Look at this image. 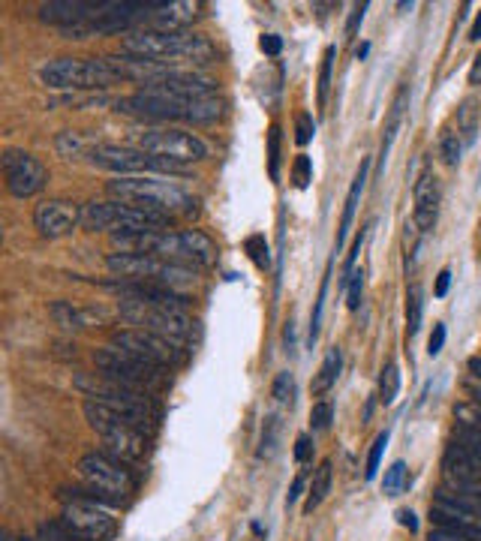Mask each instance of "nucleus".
Here are the masks:
<instances>
[{
    "label": "nucleus",
    "instance_id": "1",
    "mask_svg": "<svg viewBox=\"0 0 481 541\" xmlns=\"http://www.w3.org/2000/svg\"><path fill=\"white\" fill-rule=\"evenodd\" d=\"M115 247L121 253H148V256H160L187 268H211L217 262V244L196 232V229H184V232H142V235H115Z\"/></svg>",
    "mask_w": 481,
    "mask_h": 541
},
{
    "label": "nucleus",
    "instance_id": "2",
    "mask_svg": "<svg viewBox=\"0 0 481 541\" xmlns=\"http://www.w3.org/2000/svg\"><path fill=\"white\" fill-rule=\"evenodd\" d=\"M109 193L118 202L136 205L142 211L160 214V217H190L196 214V199L178 187L175 181H163L157 175H127L109 181Z\"/></svg>",
    "mask_w": 481,
    "mask_h": 541
},
{
    "label": "nucleus",
    "instance_id": "3",
    "mask_svg": "<svg viewBox=\"0 0 481 541\" xmlns=\"http://www.w3.org/2000/svg\"><path fill=\"white\" fill-rule=\"evenodd\" d=\"M124 55L154 61L163 67H178V64H208L214 58V46L187 31H133L124 37Z\"/></svg>",
    "mask_w": 481,
    "mask_h": 541
},
{
    "label": "nucleus",
    "instance_id": "4",
    "mask_svg": "<svg viewBox=\"0 0 481 541\" xmlns=\"http://www.w3.org/2000/svg\"><path fill=\"white\" fill-rule=\"evenodd\" d=\"M76 385L88 394V400H97V403L115 409L133 427H139L145 436H151L160 427L163 412H160V403L151 391L127 388V385H118V382L103 379V376H79Z\"/></svg>",
    "mask_w": 481,
    "mask_h": 541
},
{
    "label": "nucleus",
    "instance_id": "5",
    "mask_svg": "<svg viewBox=\"0 0 481 541\" xmlns=\"http://www.w3.org/2000/svg\"><path fill=\"white\" fill-rule=\"evenodd\" d=\"M118 112L133 115V118H148V121H196V124H208L217 121L223 115V103L217 97H205V100H163V97H151V94H133V97H121Z\"/></svg>",
    "mask_w": 481,
    "mask_h": 541
},
{
    "label": "nucleus",
    "instance_id": "6",
    "mask_svg": "<svg viewBox=\"0 0 481 541\" xmlns=\"http://www.w3.org/2000/svg\"><path fill=\"white\" fill-rule=\"evenodd\" d=\"M106 265L121 280L166 286L172 292H181L184 286L196 283V271L193 268L169 262V259H160V256H148V253H112Z\"/></svg>",
    "mask_w": 481,
    "mask_h": 541
},
{
    "label": "nucleus",
    "instance_id": "7",
    "mask_svg": "<svg viewBox=\"0 0 481 541\" xmlns=\"http://www.w3.org/2000/svg\"><path fill=\"white\" fill-rule=\"evenodd\" d=\"M82 226L88 232H112V235H142V232H160L169 226L166 217L142 211L127 202H88L82 208Z\"/></svg>",
    "mask_w": 481,
    "mask_h": 541
},
{
    "label": "nucleus",
    "instance_id": "8",
    "mask_svg": "<svg viewBox=\"0 0 481 541\" xmlns=\"http://www.w3.org/2000/svg\"><path fill=\"white\" fill-rule=\"evenodd\" d=\"M79 475L85 481V487L109 505H124L133 490H136V478L127 469L124 460L112 457L109 451H91L79 460Z\"/></svg>",
    "mask_w": 481,
    "mask_h": 541
},
{
    "label": "nucleus",
    "instance_id": "9",
    "mask_svg": "<svg viewBox=\"0 0 481 541\" xmlns=\"http://www.w3.org/2000/svg\"><path fill=\"white\" fill-rule=\"evenodd\" d=\"M85 418L88 424L100 433V439L106 442V451L124 463L130 460H142L148 451V436L133 427L124 415H118L115 409L97 403V400H85Z\"/></svg>",
    "mask_w": 481,
    "mask_h": 541
},
{
    "label": "nucleus",
    "instance_id": "10",
    "mask_svg": "<svg viewBox=\"0 0 481 541\" xmlns=\"http://www.w3.org/2000/svg\"><path fill=\"white\" fill-rule=\"evenodd\" d=\"M40 79L55 91H97L118 82L109 58H58L40 70Z\"/></svg>",
    "mask_w": 481,
    "mask_h": 541
},
{
    "label": "nucleus",
    "instance_id": "11",
    "mask_svg": "<svg viewBox=\"0 0 481 541\" xmlns=\"http://www.w3.org/2000/svg\"><path fill=\"white\" fill-rule=\"evenodd\" d=\"M94 364L100 370L103 379H112L118 385H127V388H139V391H160L163 385H169V370L166 367H157V364H148L124 349H100L94 355Z\"/></svg>",
    "mask_w": 481,
    "mask_h": 541
},
{
    "label": "nucleus",
    "instance_id": "12",
    "mask_svg": "<svg viewBox=\"0 0 481 541\" xmlns=\"http://www.w3.org/2000/svg\"><path fill=\"white\" fill-rule=\"evenodd\" d=\"M121 316L130 325H139L142 331L160 334L178 346H184L193 337V319L184 313V307L169 304H148V301H121Z\"/></svg>",
    "mask_w": 481,
    "mask_h": 541
},
{
    "label": "nucleus",
    "instance_id": "13",
    "mask_svg": "<svg viewBox=\"0 0 481 541\" xmlns=\"http://www.w3.org/2000/svg\"><path fill=\"white\" fill-rule=\"evenodd\" d=\"M61 523L79 538V541H112L118 535V520L112 517V511L106 508V502H100L91 490L79 493L73 499H67Z\"/></svg>",
    "mask_w": 481,
    "mask_h": 541
},
{
    "label": "nucleus",
    "instance_id": "14",
    "mask_svg": "<svg viewBox=\"0 0 481 541\" xmlns=\"http://www.w3.org/2000/svg\"><path fill=\"white\" fill-rule=\"evenodd\" d=\"M91 163L109 172H118L121 178L127 175H154V172H181V166L154 157L142 148H127V145H94L91 148Z\"/></svg>",
    "mask_w": 481,
    "mask_h": 541
},
{
    "label": "nucleus",
    "instance_id": "15",
    "mask_svg": "<svg viewBox=\"0 0 481 541\" xmlns=\"http://www.w3.org/2000/svg\"><path fill=\"white\" fill-rule=\"evenodd\" d=\"M139 148L154 154V157H163L175 166H187V163H199L208 157V145L193 136V133H184V130H151V133H142L139 139Z\"/></svg>",
    "mask_w": 481,
    "mask_h": 541
},
{
    "label": "nucleus",
    "instance_id": "16",
    "mask_svg": "<svg viewBox=\"0 0 481 541\" xmlns=\"http://www.w3.org/2000/svg\"><path fill=\"white\" fill-rule=\"evenodd\" d=\"M112 346L115 349H124L148 364H157V367H175L184 361V352L178 343L160 337V334H151V331H142V328H124L112 337Z\"/></svg>",
    "mask_w": 481,
    "mask_h": 541
},
{
    "label": "nucleus",
    "instance_id": "17",
    "mask_svg": "<svg viewBox=\"0 0 481 541\" xmlns=\"http://www.w3.org/2000/svg\"><path fill=\"white\" fill-rule=\"evenodd\" d=\"M4 178H7V190L16 199H31L46 187L49 172L34 154L10 148V151H4Z\"/></svg>",
    "mask_w": 481,
    "mask_h": 541
},
{
    "label": "nucleus",
    "instance_id": "18",
    "mask_svg": "<svg viewBox=\"0 0 481 541\" xmlns=\"http://www.w3.org/2000/svg\"><path fill=\"white\" fill-rule=\"evenodd\" d=\"M34 223L43 238H64L82 223V208L67 199H49V202L37 205Z\"/></svg>",
    "mask_w": 481,
    "mask_h": 541
},
{
    "label": "nucleus",
    "instance_id": "19",
    "mask_svg": "<svg viewBox=\"0 0 481 541\" xmlns=\"http://www.w3.org/2000/svg\"><path fill=\"white\" fill-rule=\"evenodd\" d=\"M439 217V184L433 172H421L415 181V226L421 232H430Z\"/></svg>",
    "mask_w": 481,
    "mask_h": 541
},
{
    "label": "nucleus",
    "instance_id": "20",
    "mask_svg": "<svg viewBox=\"0 0 481 541\" xmlns=\"http://www.w3.org/2000/svg\"><path fill=\"white\" fill-rule=\"evenodd\" d=\"M196 19V4H187V0H175V4H157V10L151 13L145 31H184L190 22Z\"/></svg>",
    "mask_w": 481,
    "mask_h": 541
},
{
    "label": "nucleus",
    "instance_id": "21",
    "mask_svg": "<svg viewBox=\"0 0 481 541\" xmlns=\"http://www.w3.org/2000/svg\"><path fill=\"white\" fill-rule=\"evenodd\" d=\"M442 469H445V478L448 484H457V481H478L481 478V460L475 454H469L463 445L451 442L442 454Z\"/></svg>",
    "mask_w": 481,
    "mask_h": 541
},
{
    "label": "nucleus",
    "instance_id": "22",
    "mask_svg": "<svg viewBox=\"0 0 481 541\" xmlns=\"http://www.w3.org/2000/svg\"><path fill=\"white\" fill-rule=\"evenodd\" d=\"M367 172H370V160L361 163L352 187H349V196H346V208H343V220H340V232H337V250H343L346 244V235L352 229V220H355V211H358V202H361V193H364V184H367Z\"/></svg>",
    "mask_w": 481,
    "mask_h": 541
},
{
    "label": "nucleus",
    "instance_id": "23",
    "mask_svg": "<svg viewBox=\"0 0 481 541\" xmlns=\"http://www.w3.org/2000/svg\"><path fill=\"white\" fill-rule=\"evenodd\" d=\"M52 316L64 331H85V328L94 325V313L85 310V307H76L73 301H55Z\"/></svg>",
    "mask_w": 481,
    "mask_h": 541
},
{
    "label": "nucleus",
    "instance_id": "24",
    "mask_svg": "<svg viewBox=\"0 0 481 541\" xmlns=\"http://www.w3.org/2000/svg\"><path fill=\"white\" fill-rule=\"evenodd\" d=\"M340 367H343V355H340V349H328V355H325V361H322V367H319V373H316V379H313V394H328L331 388H334V382H337V376H340Z\"/></svg>",
    "mask_w": 481,
    "mask_h": 541
},
{
    "label": "nucleus",
    "instance_id": "25",
    "mask_svg": "<svg viewBox=\"0 0 481 541\" xmlns=\"http://www.w3.org/2000/svg\"><path fill=\"white\" fill-rule=\"evenodd\" d=\"M331 490V460H322L316 475H313V484H310V493H307V502H304V511H316L322 505V499L328 496Z\"/></svg>",
    "mask_w": 481,
    "mask_h": 541
},
{
    "label": "nucleus",
    "instance_id": "26",
    "mask_svg": "<svg viewBox=\"0 0 481 541\" xmlns=\"http://www.w3.org/2000/svg\"><path fill=\"white\" fill-rule=\"evenodd\" d=\"M421 313H424V292H421V286H412L409 295H406V328H409V337L418 334Z\"/></svg>",
    "mask_w": 481,
    "mask_h": 541
},
{
    "label": "nucleus",
    "instance_id": "27",
    "mask_svg": "<svg viewBox=\"0 0 481 541\" xmlns=\"http://www.w3.org/2000/svg\"><path fill=\"white\" fill-rule=\"evenodd\" d=\"M448 490H451L460 502H466L472 511L481 514V478H478V481H457V484H448Z\"/></svg>",
    "mask_w": 481,
    "mask_h": 541
},
{
    "label": "nucleus",
    "instance_id": "28",
    "mask_svg": "<svg viewBox=\"0 0 481 541\" xmlns=\"http://www.w3.org/2000/svg\"><path fill=\"white\" fill-rule=\"evenodd\" d=\"M397 391H400V370H397V364H388L379 379V400L385 406H391L397 400Z\"/></svg>",
    "mask_w": 481,
    "mask_h": 541
},
{
    "label": "nucleus",
    "instance_id": "29",
    "mask_svg": "<svg viewBox=\"0 0 481 541\" xmlns=\"http://www.w3.org/2000/svg\"><path fill=\"white\" fill-rule=\"evenodd\" d=\"M454 442L463 445L469 454H475V457L481 460V427H475V424H460V427H454Z\"/></svg>",
    "mask_w": 481,
    "mask_h": 541
},
{
    "label": "nucleus",
    "instance_id": "30",
    "mask_svg": "<svg viewBox=\"0 0 481 541\" xmlns=\"http://www.w3.org/2000/svg\"><path fill=\"white\" fill-rule=\"evenodd\" d=\"M406 484H409V469H406V463H403V460H397V463L385 472L382 490H385V496H397Z\"/></svg>",
    "mask_w": 481,
    "mask_h": 541
},
{
    "label": "nucleus",
    "instance_id": "31",
    "mask_svg": "<svg viewBox=\"0 0 481 541\" xmlns=\"http://www.w3.org/2000/svg\"><path fill=\"white\" fill-rule=\"evenodd\" d=\"M22 541H79V538L64 523H46L40 526L37 538H22Z\"/></svg>",
    "mask_w": 481,
    "mask_h": 541
},
{
    "label": "nucleus",
    "instance_id": "32",
    "mask_svg": "<svg viewBox=\"0 0 481 541\" xmlns=\"http://www.w3.org/2000/svg\"><path fill=\"white\" fill-rule=\"evenodd\" d=\"M292 181H295V187H298V190H307V187H310V181H313V163H310V157H307V154H298V157H295V166H292Z\"/></svg>",
    "mask_w": 481,
    "mask_h": 541
},
{
    "label": "nucleus",
    "instance_id": "33",
    "mask_svg": "<svg viewBox=\"0 0 481 541\" xmlns=\"http://www.w3.org/2000/svg\"><path fill=\"white\" fill-rule=\"evenodd\" d=\"M244 247H247L250 259H253V262H256L259 268H268L271 256H268V241H265L262 235H250V238L244 241Z\"/></svg>",
    "mask_w": 481,
    "mask_h": 541
},
{
    "label": "nucleus",
    "instance_id": "34",
    "mask_svg": "<svg viewBox=\"0 0 481 541\" xmlns=\"http://www.w3.org/2000/svg\"><path fill=\"white\" fill-rule=\"evenodd\" d=\"M331 67H334V49H325L322 70H319V106H325V100H328V88H331Z\"/></svg>",
    "mask_w": 481,
    "mask_h": 541
},
{
    "label": "nucleus",
    "instance_id": "35",
    "mask_svg": "<svg viewBox=\"0 0 481 541\" xmlns=\"http://www.w3.org/2000/svg\"><path fill=\"white\" fill-rule=\"evenodd\" d=\"M361 295H364V271H352L349 274V289H346V304L349 310H358L361 307Z\"/></svg>",
    "mask_w": 481,
    "mask_h": 541
},
{
    "label": "nucleus",
    "instance_id": "36",
    "mask_svg": "<svg viewBox=\"0 0 481 541\" xmlns=\"http://www.w3.org/2000/svg\"><path fill=\"white\" fill-rule=\"evenodd\" d=\"M271 394H274L277 403H292V397H295V379H292V373H280V376L274 379Z\"/></svg>",
    "mask_w": 481,
    "mask_h": 541
},
{
    "label": "nucleus",
    "instance_id": "37",
    "mask_svg": "<svg viewBox=\"0 0 481 541\" xmlns=\"http://www.w3.org/2000/svg\"><path fill=\"white\" fill-rule=\"evenodd\" d=\"M385 445H388V433H379V436H376V442H373V448H370V457H367V472H364V478H367V481H373V478H376Z\"/></svg>",
    "mask_w": 481,
    "mask_h": 541
},
{
    "label": "nucleus",
    "instance_id": "38",
    "mask_svg": "<svg viewBox=\"0 0 481 541\" xmlns=\"http://www.w3.org/2000/svg\"><path fill=\"white\" fill-rule=\"evenodd\" d=\"M277 433H280V418H268V421H265V430H262V448H259L262 457H271V454H274V448H277Z\"/></svg>",
    "mask_w": 481,
    "mask_h": 541
},
{
    "label": "nucleus",
    "instance_id": "39",
    "mask_svg": "<svg viewBox=\"0 0 481 541\" xmlns=\"http://www.w3.org/2000/svg\"><path fill=\"white\" fill-rule=\"evenodd\" d=\"M331 418H334V406H331L328 400L316 403V406H313V412H310V424H313V430H328V427H331Z\"/></svg>",
    "mask_w": 481,
    "mask_h": 541
},
{
    "label": "nucleus",
    "instance_id": "40",
    "mask_svg": "<svg viewBox=\"0 0 481 541\" xmlns=\"http://www.w3.org/2000/svg\"><path fill=\"white\" fill-rule=\"evenodd\" d=\"M268 163H271V178L277 181V175H280V127H271V133H268Z\"/></svg>",
    "mask_w": 481,
    "mask_h": 541
},
{
    "label": "nucleus",
    "instance_id": "41",
    "mask_svg": "<svg viewBox=\"0 0 481 541\" xmlns=\"http://www.w3.org/2000/svg\"><path fill=\"white\" fill-rule=\"evenodd\" d=\"M439 151H442V160H445L448 166H454V163L460 160V139H457L454 133H445L442 142H439Z\"/></svg>",
    "mask_w": 481,
    "mask_h": 541
},
{
    "label": "nucleus",
    "instance_id": "42",
    "mask_svg": "<svg viewBox=\"0 0 481 541\" xmlns=\"http://www.w3.org/2000/svg\"><path fill=\"white\" fill-rule=\"evenodd\" d=\"M313 133H316L313 118H310L307 112H301L298 121H295V142H298V145H307V142L313 139Z\"/></svg>",
    "mask_w": 481,
    "mask_h": 541
},
{
    "label": "nucleus",
    "instance_id": "43",
    "mask_svg": "<svg viewBox=\"0 0 481 541\" xmlns=\"http://www.w3.org/2000/svg\"><path fill=\"white\" fill-rule=\"evenodd\" d=\"M460 118H463V133H466V142H472V139H475V103H472V100H469V103H463Z\"/></svg>",
    "mask_w": 481,
    "mask_h": 541
},
{
    "label": "nucleus",
    "instance_id": "44",
    "mask_svg": "<svg viewBox=\"0 0 481 541\" xmlns=\"http://www.w3.org/2000/svg\"><path fill=\"white\" fill-rule=\"evenodd\" d=\"M442 346H445V325L439 322V325H433V334H430V343H427V355L436 358L442 352Z\"/></svg>",
    "mask_w": 481,
    "mask_h": 541
},
{
    "label": "nucleus",
    "instance_id": "45",
    "mask_svg": "<svg viewBox=\"0 0 481 541\" xmlns=\"http://www.w3.org/2000/svg\"><path fill=\"white\" fill-rule=\"evenodd\" d=\"M364 13H367V4H355V10H352V16H349V25H346V37H355V31H358Z\"/></svg>",
    "mask_w": 481,
    "mask_h": 541
},
{
    "label": "nucleus",
    "instance_id": "46",
    "mask_svg": "<svg viewBox=\"0 0 481 541\" xmlns=\"http://www.w3.org/2000/svg\"><path fill=\"white\" fill-rule=\"evenodd\" d=\"M310 451H313L310 436H298V442H295V460H298V463H307V460H310Z\"/></svg>",
    "mask_w": 481,
    "mask_h": 541
},
{
    "label": "nucleus",
    "instance_id": "47",
    "mask_svg": "<svg viewBox=\"0 0 481 541\" xmlns=\"http://www.w3.org/2000/svg\"><path fill=\"white\" fill-rule=\"evenodd\" d=\"M280 49H283V40H280V37H274V34L262 37V52H265V55H280Z\"/></svg>",
    "mask_w": 481,
    "mask_h": 541
},
{
    "label": "nucleus",
    "instance_id": "48",
    "mask_svg": "<svg viewBox=\"0 0 481 541\" xmlns=\"http://www.w3.org/2000/svg\"><path fill=\"white\" fill-rule=\"evenodd\" d=\"M430 541H475V538H466V535H454V532L433 529V532H430Z\"/></svg>",
    "mask_w": 481,
    "mask_h": 541
},
{
    "label": "nucleus",
    "instance_id": "49",
    "mask_svg": "<svg viewBox=\"0 0 481 541\" xmlns=\"http://www.w3.org/2000/svg\"><path fill=\"white\" fill-rule=\"evenodd\" d=\"M448 286H451V271H439V277H436V298H445Z\"/></svg>",
    "mask_w": 481,
    "mask_h": 541
},
{
    "label": "nucleus",
    "instance_id": "50",
    "mask_svg": "<svg viewBox=\"0 0 481 541\" xmlns=\"http://www.w3.org/2000/svg\"><path fill=\"white\" fill-rule=\"evenodd\" d=\"M397 517H400V523H403L409 532H415V529H418V520H415V514H412L409 508H400V511H397Z\"/></svg>",
    "mask_w": 481,
    "mask_h": 541
},
{
    "label": "nucleus",
    "instance_id": "51",
    "mask_svg": "<svg viewBox=\"0 0 481 541\" xmlns=\"http://www.w3.org/2000/svg\"><path fill=\"white\" fill-rule=\"evenodd\" d=\"M301 490H304V475H298V478L292 481V490H289V499H286V502L292 505V502H295V499L301 496Z\"/></svg>",
    "mask_w": 481,
    "mask_h": 541
},
{
    "label": "nucleus",
    "instance_id": "52",
    "mask_svg": "<svg viewBox=\"0 0 481 541\" xmlns=\"http://www.w3.org/2000/svg\"><path fill=\"white\" fill-rule=\"evenodd\" d=\"M469 85H481V55L475 58V64L469 70Z\"/></svg>",
    "mask_w": 481,
    "mask_h": 541
},
{
    "label": "nucleus",
    "instance_id": "53",
    "mask_svg": "<svg viewBox=\"0 0 481 541\" xmlns=\"http://www.w3.org/2000/svg\"><path fill=\"white\" fill-rule=\"evenodd\" d=\"M469 373H472L475 385H481V358H469Z\"/></svg>",
    "mask_w": 481,
    "mask_h": 541
},
{
    "label": "nucleus",
    "instance_id": "54",
    "mask_svg": "<svg viewBox=\"0 0 481 541\" xmlns=\"http://www.w3.org/2000/svg\"><path fill=\"white\" fill-rule=\"evenodd\" d=\"M469 40H472V43H478V40H481V13H478L475 25L469 28Z\"/></svg>",
    "mask_w": 481,
    "mask_h": 541
},
{
    "label": "nucleus",
    "instance_id": "55",
    "mask_svg": "<svg viewBox=\"0 0 481 541\" xmlns=\"http://www.w3.org/2000/svg\"><path fill=\"white\" fill-rule=\"evenodd\" d=\"M469 394L475 397V403L481 406V385H469Z\"/></svg>",
    "mask_w": 481,
    "mask_h": 541
},
{
    "label": "nucleus",
    "instance_id": "56",
    "mask_svg": "<svg viewBox=\"0 0 481 541\" xmlns=\"http://www.w3.org/2000/svg\"><path fill=\"white\" fill-rule=\"evenodd\" d=\"M4 541H16V538H10V535H7V538H4Z\"/></svg>",
    "mask_w": 481,
    "mask_h": 541
}]
</instances>
